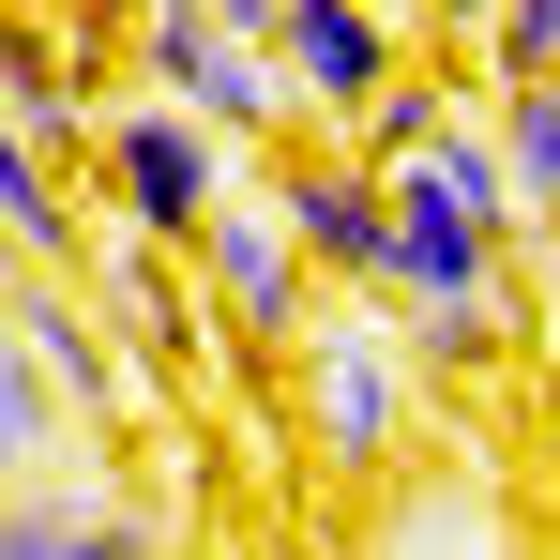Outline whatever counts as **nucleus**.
<instances>
[{
  "instance_id": "f257e3e1",
  "label": "nucleus",
  "mask_w": 560,
  "mask_h": 560,
  "mask_svg": "<svg viewBox=\"0 0 560 560\" xmlns=\"http://www.w3.org/2000/svg\"><path fill=\"white\" fill-rule=\"evenodd\" d=\"M0 349L61 394V424H77V440H167V394H152V364L92 318V273H15Z\"/></svg>"
},
{
  "instance_id": "f03ea898",
  "label": "nucleus",
  "mask_w": 560,
  "mask_h": 560,
  "mask_svg": "<svg viewBox=\"0 0 560 560\" xmlns=\"http://www.w3.org/2000/svg\"><path fill=\"white\" fill-rule=\"evenodd\" d=\"M288 409H303V440H318V469H349V485H378L394 469V440H409V349L378 334V318H318L303 303V334H288Z\"/></svg>"
},
{
  "instance_id": "7ed1b4c3",
  "label": "nucleus",
  "mask_w": 560,
  "mask_h": 560,
  "mask_svg": "<svg viewBox=\"0 0 560 560\" xmlns=\"http://www.w3.org/2000/svg\"><path fill=\"white\" fill-rule=\"evenodd\" d=\"M137 77L183 106L197 137H228V152H288V137H303L273 46H258V31H228V15H197V0H152V15H137Z\"/></svg>"
},
{
  "instance_id": "20e7f679",
  "label": "nucleus",
  "mask_w": 560,
  "mask_h": 560,
  "mask_svg": "<svg viewBox=\"0 0 560 560\" xmlns=\"http://www.w3.org/2000/svg\"><path fill=\"white\" fill-rule=\"evenodd\" d=\"M183 273H197V303L228 318V349H288V334H303V303H318V258L288 243V212H273L258 183L212 197V228L183 243Z\"/></svg>"
},
{
  "instance_id": "39448f33",
  "label": "nucleus",
  "mask_w": 560,
  "mask_h": 560,
  "mask_svg": "<svg viewBox=\"0 0 560 560\" xmlns=\"http://www.w3.org/2000/svg\"><path fill=\"white\" fill-rule=\"evenodd\" d=\"M92 167H106V212H121V228L197 243L212 197H228V137H197L167 92H137V106H106V121H92Z\"/></svg>"
},
{
  "instance_id": "423d86ee",
  "label": "nucleus",
  "mask_w": 560,
  "mask_h": 560,
  "mask_svg": "<svg viewBox=\"0 0 560 560\" xmlns=\"http://www.w3.org/2000/svg\"><path fill=\"white\" fill-rule=\"evenodd\" d=\"M77 273L106 288V334H121L137 364H212V303H197L183 243H152V228H121V212H92Z\"/></svg>"
},
{
  "instance_id": "0eeeda50",
  "label": "nucleus",
  "mask_w": 560,
  "mask_h": 560,
  "mask_svg": "<svg viewBox=\"0 0 560 560\" xmlns=\"http://www.w3.org/2000/svg\"><path fill=\"white\" fill-rule=\"evenodd\" d=\"M258 46H273L303 137H334V121L394 77V0H273V31H258Z\"/></svg>"
},
{
  "instance_id": "6e6552de",
  "label": "nucleus",
  "mask_w": 560,
  "mask_h": 560,
  "mask_svg": "<svg viewBox=\"0 0 560 560\" xmlns=\"http://www.w3.org/2000/svg\"><path fill=\"white\" fill-rule=\"evenodd\" d=\"M0 106L46 137V167H92L106 92H92V46H77V31H46V15H0Z\"/></svg>"
},
{
  "instance_id": "1a4fd4ad",
  "label": "nucleus",
  "mask_w": 560,
  "mask_h": 560,
  "mask_svg": "<svg viewBox=\"0 0 560 560\" xmlns=\"http://www.w3.org/2000/svg\"><path fill=\"white\" fill-rule=\"evenodd\" d=\"M77 243H92V212L61 197V167H46V137L0 106V258L15 273H77Z\"/></svg>"
},
{
  "instance_id": "9d476101",
  "label": "nucleus",
  "mask_w": 560,
  "mask_h": 560,
  "mask_svg": "<svg viewBox=\"0 0 560 560\" xmlns=\"http://www.w3.org/2000/svg\"><path fill=\"white\" fill-rule=\"evenodd\" d=\"M485 152H500V197H515V228H560V77H500V121H485Z\"/></svg>"
},
{
  "instance_id": "9b49d317",
  "label": "nucleus",
  "mask_w": 560,
  "mask_h": 560,
  "mask_svg": "<svg viewBox=\"0 0 560 560\" xmlns=\"http://www.w3.org/2000/svg\"><path fill=\"white\" fill-rule=\"evenodd\" d=\"M440 121H455V92H440V77H409V61H394V77H378V92L349 106V121H334V152H364V167H394V152H424V137H440Z\"/></svg>"
},
{
  "instance_id": "f8f14e48",
  "label": "nucleus",
  "mask_w": 560,
  "mask_h": 560,
  "mask_svg": "<svg viewBox=\"0 0 560 560\" xmlns=\"http://www.w3.org/2000/svg\"><path fill=\"white\" fill-rule=\"evenodd\" d=\"M61 455H77V424H61V394H46V378H31L15 349H0V500H15V485H46Z\"/></svg>"
},
{
  "instance_id": "ddd939ff",
  "label": "nucleus",
  "mask_w": 560,
  "mask_h": 560,
  "mask_svg": "<svg viewBox=\"0 0 560 560\" xmlns=\"http://www.w3.org/2000/svg\"><path fill=\"white\" fill-rule=\"evenodd\" d=\"M394 560H500V530H485V500H455V485H409L394 500Z\"/></svg>"
},
{
  "instance_id": "4468645a",
  "label": "nucleus",
  "mask_w": 560,
  "mask_h": 560,
  "mask_svg": "<svg viewBox=\"0 0 560 560\" xmlns=\"http://www.w3.org/2000/svg\"><path fill=\"white\" fill-rule=\"evenodd\" d=\"M485 77H560V0H485Z\"/></svg>"
},
{
  "instance_id": "2eb2a0df",
  "label": "nucleus",
  "mask_w": 560,
  "mask_h": 560,
  "mask_svg": "<svg viewBox=\"0 0 560 560\" xmlns=\"http://www.w3.org/2000/svg\"><path fill=\"white\" fill-rule=\"evenodd\" d=\"M197 15H228V31H273V0H197Z\"/></svg>"
},
{
  "instance_id": "dca6fc26",
  "label": "nucleus",
  "mask_w": 560,
  "mask_h": 560,
  "mask_svg": "<svg viewBox=\"0 0 560 560\" xmlns=\"http://www.w3.org/2000/svg\"><path fill=\"white\" fill-rule=\"evenodd\" d=\"M424 15H440V31H485V0H424Z\"/></svg>"
},
{
  "instance_id": "f3484780",
  "label": "nucleus",
  "mask_w": 560,
  "mask_h": 560,
  "mask_svg": "<svg viewBox=\"0 0 560 560\" xmlns=\"http://www.w3.org/2000/svg\"><path fill=\"white\" fill-rule=\"evenodd\" d=\"M0 303H15V258H0Z\"/></svg>"
}]
</instances>
